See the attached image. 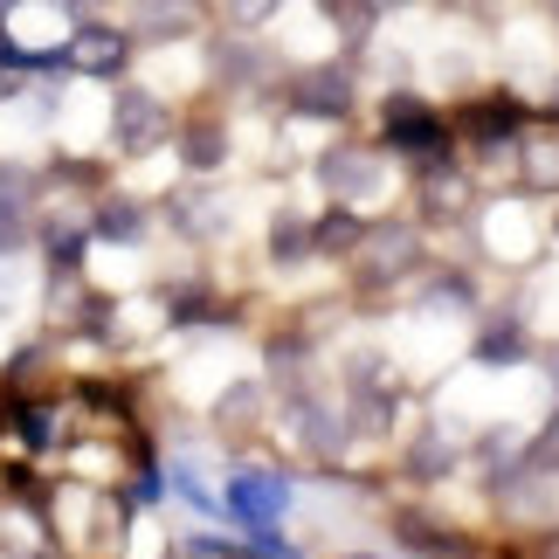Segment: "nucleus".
<instances>
[{"instance_id":"nucleus-1","label":"nucleus","mask_w":559,"mask_h":559,"mask_svg":"<svg viewBox=\"0 0 559 559\" xmlns=\"http://www.w3.org/2000/svg\"><path fill=\"white\" fill-rule=\"evenodd\" d=\"M111 132L124 153H153V145H166V132H174V118H166V104L153 91H124L118 111H111Z\"/></svg>"},{"instance_id":"nucleus-2","label":"nucleus","mask_w":559,"mask_h":559,"mask_svg":"<svg viewBox=\"0 0 559 559\" xmlns=\"http://www.w3.org/2000/svg\"><path fill=\"white\" fill-rule=\"evenodd\" d=\"M124 49H132V35H124V28L83 21L62 56H70V70H83V76H118V70H124Z\"/></svg>"},{"instance_id":"nucleus-3","label":"nucleus","mask_w":559,"mask_h":559,"mask_svg":"<svg viewBox=\"0 0 559 559\" xmlns=\"http://www.w3.org/2000/svg\"><path fill=\"white\" fill-rule=\"evenodd\" d=\"M359 249H367V263H359L367 284H394V276L415 263V235L407 228H373V235H359Z\"/></svg>"},{"instance_id":"nucleus-4","label":"nucleus","mask_w":559,"mask_h":559,"mask_svg":"<svg viewBox=\"0 0 559 559\" xmlns=\"http://www.w3.org/2000/svg\"><path fill=\"white\" fill-rule=\"evenodd\" d=\"M290 104L297 111H318V118H346L353 111V76L346 70H311V76H297Z\"/></svg>"},{"instance_id":"nucleus-5","label":"nucleus","mask_w":559,"mask_h":559,"mask_svg":"<svg viewBox=\"0 0 559 559\" xmlns=\"http://www.w3.org/2000/svg\"><path fill=\"white\" fill-rule=\"evenodd\" d=\"M201 21V0H132V35L145 41H174Z\"/></svg>"},{"instance_id":"nucleus-6","label":"nucleus","mask_w":559,"mask_h":559,"mask_svg":"<svg viewBox=\"0 0 559 559\" xmlns=\"http://www.w3.org/2000/svg\"><path fill=\"white\" fill-rule=\"evenodd\" d=\"M386 139L401 145V153H442V124L421 111V104H386Z\"/></svg>"},{"instance_id":"nucleus-7","label":"nucleus","mask_w":559,"mask_h":559,"mask_svg":"<svg viewBox=\"0 0 559 559\" xmlns=\"http://www.w3.org/2000/svg\"><path fill=\"white\" fill-rule=\"evenodd\" d=\"M318 174H325V187L338 193V201H353V193H373V187H380L373 153H332L325 166H318Z\"/></svg>"},{"instance_id":"nucleus-8","label":"nucleus","mask_w":559,"mask_h":559,"mask_svg":"<svg viewBox=\"0 0 559 559\" xmlns=\"http://www.w3.org/2000/svg\"><path fill=\"white\" fill-rule=\"evenodd\" d=\"M235 511H249L255 519V532H270V519L284 511V484H270V477H235Z\"/></svg>"},{"instance_id":"nucleus-9","label":"nucleus","mask_w":559,"mask_h":559,"mask_svg":"<svg viewBox=\"0 0 559 559\" xmlns=\"http://www.w3.org/2000/svg\"><path fill=\"white\" fill-rule=\"evenodd\" d=\"M21 228H28V193H21V180L0 174V249H14Z\"/></svg>"},{"instance_id":"nucleus-10","label":"nucleus","mask_w":559,"mask_h":559,"mask_svg":"<svg viewBox=\"0 0 559 559\" xmlns=\"http://www.w3.org/2000/svg\"><path fill=\"white\" fill-rule=\"evenodd\" d=\"M525 174L539 187H559V139H532L525 145Z\"/></svg>"},{"instance_id":"nucleus-11","label":"nucleus","mask_w":559,"mask_h":559,"mask_svg":"<svg viewBox=\"0 0 559 559\" xmlns=\"http://www.w3.org/2000/svg\"><path fill=\"white\" fill-rule=\"evenodd\" d=\"M180 153H187V166H222V132H214V124H193Z\"/></svg>"},{"instance_id":"nucleus-12","label":"nucleus","mask_w":559,"mask_h":559,"mask_svg":"<svg viewBox=\"0 0 559 559\" xmlns=\"http://www.w3.org/2000/svg\"><path fill=\"white\" fill-rule=\"evenodd\" d=\"M305 249H318V235H311V228L276 222V263H305Z\"/></svg>"},{"instance_id":"nucleus-13","label":"nucleus","mask_w":559,"mask_h":559,"mask_svg":"<svg viewBox=\"0 0 559 559\" xmlns=\"http://www.w3.org/2000/svg\"><path fill=\"white\" fill-rule=\"evenodd\" d=\"M325 14H332L346 35H367V28H373V8H367V0H325Z\"/></svg>"},{"instance_id":"nucleus-14","label":"nucleus","mask_w":559,"mask_h":559,"mask_svg":"<svg viewBox=\"0 0 559 559\" xmlns=\"http://www.w3.org/2000/svg\"><path fill=\"white\" fill-rule=\"evenodd\" d=\"M276 8H284V0H228V21L235 28H263Z\"/></svg>"},{"instance_id":"nucleus-15","label":"nucleus","mask_w":559,"mask_h":559,"mask_svg":"<svg viewBox=\"0 0 559 559\" xmlns=\"http://www.w3.org/2000/svg\"><path fill=\"white\" fill-rule=\"evenodd\" d=\"M318 249H359V222H346V214H332V222L318 228Z\"/></svg>"},{"instance_id":"nucleus-16","label":"nucleus","mask_w":559,"mask_h":559,"mask_svg":"<svg viewBox=\"0 0 559 559\" xmlns=\"http://www.w3.org/2000/svg\"><path fill=\"white\" fill-rule=\"evenodd\" d=\"M104 228H111V235H132V228H139V214H124V207H111V214H104Z\"/></svg>"},{"instance_id":"nucleus-17","label":"nucleus","mask_w":559,"mask_h":559,"mask_svg":"<svg viewBox=\"0 0 559 559\" xmlns=\"http://www.w3.org/2000/svg\"><path fill=\"white\" fill-rule=\"evenodd\" d=\"M552 456H559V428H552V436L539 442V463H552Z\"/></svg>"},{"instance_id":"nucleus-18","label":"nucleus","mask_w":559,"mask_h":559,"mask_svg":"<svg viewBox=\"0 0 559 559\" xmlns=\"http://www.w3.org/2000/svg\"><path fill=\"white\" fill-rule=\"evenodd\" d=\"M367 8H373V14H386V8H401V0H367Z\"/></svg>"}]
</instances>
